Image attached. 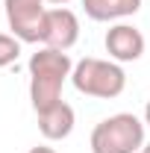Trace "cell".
Segmentation results:
<instances>
[{"instance_id": "6", "label": "cell", "mask_w": 150, "mask_h": 153, "mask_svg": "<svg viewBox=\"0 0 150 153\" xmlns=\"http://www.w3.org/2000/svg\"><path fill=\"white\" fill-rule=\"evenodd\" d=\"M103 44H106L109 59H115V62H135V59L144 56V36H141V30L132 27V24H124V21H118V24H112L106 30Z\"/></svg>"}, {"instance_id": "12", "label": "cell", "mask_w": 150, "mask_h": 153, "mask_svg": "<svg viewBox=\"0 0 150 153\" xmlns=\"http://www.w3.org/2000/svg\"><path fill=\"white\" fill-rule=\"evenodd\" d=\"M50 6H65V3H71V0H47Z\"/></svg>"}, {"instance_id": "4", "label": "cell", "mask_w": 150, "mask_h": 153, "mask_svg": "<svg viewBox=\"0 0 150 153\" xmlns=\"http://www.w3.org/2000/svg\"><path fill=\"white\" fill-rule=\"evenodd\" d=\"M6 24L24 44H41V27L47 15V0H3Z\"/></svg>"}, {"instance_id": "2", "label": "cell", "mask_w": 150, "mask_h": 153, "mask_svg": "<svg viewBox=\"0 0 150 153\" xmlns=\"http://www.w3.org/2000/svg\"><path fill=\"white\" fill-rule=\"evenodd\" d=\"M71 82H74L76 91L85 94V97L115 100V97L124 94V88H127V74H124L121 62H115V59L85 56L74 65Z\"/></svg>"}, {"instance_id": "1", "label": "cell", "mask_w": 150, "mask_h": 153, "mask_svg": "<svg viewBox=\"0 0 150 153\" xmlns=\"http://www.w3.org/2000/svg\"><path fill=\"white\" fill-rule=\"evenodd\" d=\"M30 100L33 109L44 112L50 106H56L62 100V88L65 79H71L74 62L65 50H53V47H41L38 53L30 56Z\"/></svg>"}, {"instance_id": "9", "label": "cell", "mask_w": 150, "mask_h": 153, "mask_svg": "<svg viewBox=\"0 0 150 153\" xmlns=\"http://www.w3.org/2000/svg\"><path fill=\"white\" fill-rule=\"evenodd\" d=\"M21 38L9 36V33H0V68H9L15 59L21 56Z\"/></svg>"}, {"instance_id": "5", "label": "cell", "mask_w": 150, "mask_h": 153, "mask_svg": "<svg viewBox=\"0 0 150 153\" xmlns=\"http://www.w3.org/2000/svg\"><path fill=\"white\" fill-rule=\"evenodd\" d=\"M76 41H79V18L68 6H50L44 15V27H41V47L68 53Z\"/></svg>"}, {"instance_id": "3", "label": "cell", "mask_w": 150, "mask_h": 153, "mask_svg": "<svg viewBox=\"0 0 150 153\" xmlns=\"http://www.w3.org/2000/svg\"><path fill=\"white\" fill-rule=\"evenodd\" d=\"M91 153H135L144 147V121L132 112L103 118L91 130Z\"/></svg>"}, {"instance_id": "13", "label": "cell", "mask_w": 150, "mask_h": 153, "mask_svg": "<svg viewBox=\"0 0 150 153\" xmlns=\"http://www.w3.org/2000/svg\"><path fill=\"white\" fill-rule=\"evenodd\" d=\"M141 153H150V141H147V144H144V147H141Z\"/></svg>"}, {"instance_id": "8", "label": "cell", "mask_w": 150, "mask_h": 153, "mask_svg": "<svg viewBox=\"0 0 150 153\" xmlns=\"http://www.w3.org/2000/svg\"><path fill=\"white\" fill-rule=\"evenodd\" d=\"M82 9L91 21H121L141 9V0H82Z\"/></svg>"}, {"instance_id": "10", "label": "cell", "mask_w": 150, "mask_h": 153, "mask_svg": "<svg viewBox=\"0 0 150 153\" xmlns=\"http://www.w3.org/2000/svg\"><path fill=\"white\" fill-rule=\"evenodd\" d=\"M30 153H56V150L47 147V144H38V147H30Z\"/></svg>"}, {"instance_id": "11", "label": "cell", "mask_w": 150, "mask_h": 153, "mask_svg": "<svg viewBox=\"0 0 150 153\" xmlns=\"http://www.w3.org/2000/svg\"><path fill=\"white\" fill-rule=\"evenodd\" d=\"M144 127H150V100H147V106H144Z\"/></svg>"}, {"instance_id": "7", "label": "cell", "mask_w": 150, "mask_h": 153, "mask_svg": "<svg viewBox=\"0 0 150 153\" xmlns=\"http://www.w3.org/2000/svg\"><path fill=\"white\" fill-rule=\"evenodd\" d=\"M74 124H76V115H74V106L59 100L56 106L38 112V133L44 135L47 141H62L74 133Z\"/></svg>"}]
</instances>
